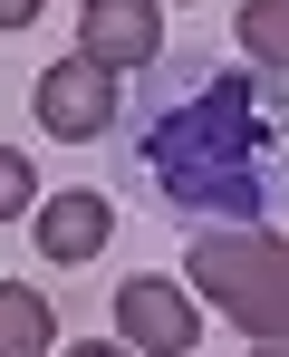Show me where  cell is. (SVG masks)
<instances>
[{
    "instance_id": "277c9868",
    "label": "cell",
    "mask_w": 289,
    "mask_h": 357,
    "mask_svg": "<svg viewBox=\"0 0 289 357\" xmlns=\"http://www.w3.org/2000/svg\"><path fill=\"white\" fill-rule=\"evenodd\" d=\"M77 29H87V59L107 68H155L164 59V20H155V0H87L77 10Z\"/></svg>"
},
{
    "instance_id": "8fae6325",
    "label": "cell",
    "mask_w": 289,
    "mask_h": 357,
    "mask_svg": "<svg viewBox=\"0 0 289 357\" xmlns=\"http://www.w3.org/2000/svg\"><path fill=\"white\" fill-rule=\"evenodd\" d=\"M58 357H135V348H116V338H87V348H58Z\"/></svg>"
},
{
    "instance_id": "7c38bea8",
    "label": "cell",
    "mask_w": 289,
    "mask_h": 357,
    "mask_svg": "<svg viewBox=\"0 0 289 357\" xmlns=\"http://www.w3.org/2000/svg\"><path fill=\"white\" fill-rule=\"evenodd\" d=\"M251 357H289V338H251Z\"/></svg>"
},
{
    "instance_id": "5b68a950",
    "label": "cell",
    "mask_w": 289,
    "mask_h": 357,
    "mask_svg": "<svg viewBox=\"0 0 289 357\" xmlns=\"http://www.w3.org/2000/svg\"><path fill=\"white\" fill-rule=\"evenodd\" d=\"M116 328H125L145 357H183L193 338H203L193 299L173 290V280H125V290H116Z\"/></svg>"
},
{
    "instance_id": "7a4b0ae2",
    "label": "cell",
    "mask_w": 289,
    "mask_h": 357,
    "mask_svg": "<svg viewBox=\"0 0 289 357\" xmlns=\"http://www.w3.org/2000/svg\"><path fill=\"white\" fill-rule=\"evenodd\" d=\"M193 290L222 309L231 328L251 338H289V241L260 232V222H212V232L183 251Z\"/></svg>"
},
{
    "instance_id": "52a82bcc",
    "label": "cell",
    "mask_w": 289,
    "mask_h": 357,
    "mask_svg": "<svg viewBox=\"0 0 289 357\" xmlns=\"http://www.w3.org/2000/svg\"><path fill=\"white\" fill-rule=\"evenodd\" d=\"M49 338H58L49 290H29V280H0V357H49Z\"/></svg>"
},
{
    "instance_id": "30bf717a",
    "label": "cell",
    "mask_w": 289,
    "mask_h": 357,
    "mask_svg": "<svg viewBox=\"0 0 289 357\" xmlns=\"http://www.w3.org/2000/svg\"><path fill=\"white\" fill-rule=\"evenodd\" d=\"M39 20V0H0V29H29Z\"/></svg>"
},
{
    "instance_id": "9c48e42d",
    "label": "cell",
    "mask_w": 289,
    "mask_h": 357,
    "mask_svg": "<svg viewBox=\"0 0 289 357\" xmlns=\"http://www.w3.org/2000/svg\"><path fill=\"white\" fill-rule=\"evenodd\" d=\"M29 203H39V174H29V155H10V145H0V222H19Z\"/></svg>"
},
{
    "instance_id": "6da1fadb",
    "label": "cell",
    "mask_w": 289,
    "mask_h": 357,
    "mask_svg": "<svg viewBox=\"0 0 289 357\" xmlns=\"http://www.w3.org/2000/svg\"><path fill=\"white\" fill-rule=\"evenodd\" d=\"M135 165L173 213L251 222L289 174V77L260 68H193L135 126Z\"/></svg>"
},
{
    "instance_id": "8992f818",
    "label": "cell",
    "mask_w": 289,
    "mask_h": 357,
    "mask_svg": "<svg viewBox=\"0 0 289 357\" xmlns=\"http://www.w3.org/2000/svg\"><path fill=\"white\" fill-rule=\"evenodd\" d=\"M107 232H116V213H107V193H87V183H68V193L39 203V251L49 261H97Z\"/></svg>"
},
{
    "instance_id": "ba28073f",
    "label": "cell",
    "mask_w": 289,
    "mask_h": 357,
    "mask_svg": "<svg viewBox=\"0 0 289 357\" xmlns=\"http://www.w3.org/2000/svg\"><path fill=\"white\" fill-rule=\"evenodd\" d=\"M231 29H241V49H251L260 68H280V77H289V0H241Z\"/></svg>"
},
{
    "instance_id": "3957f363",
    "label": "cell",
    "mask_w": 289,
    "mask_h": 357,
    "mask_svg": "<svg viewBox=\"0 0 289 357\" xmlns=\"http://www.w3.org/2000/svg\"><path fill=\"white\" fill-rule=\"evenodd\" d=\"M29 107H39V126H49L58 145H87V135L116 126V77L97 59H68V68H49V77L29 87Z\"/></svg>"
}]
</instances>
